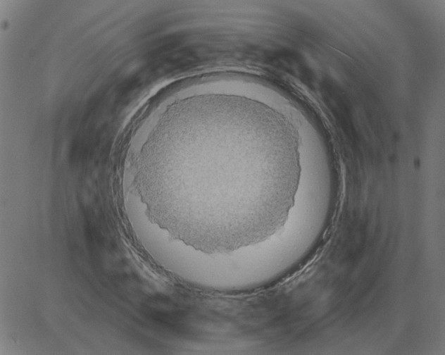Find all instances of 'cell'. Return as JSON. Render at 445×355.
I'll list each match as a JSON object with an SVG mask.
<instances>
[{"mask_svg": "<svg viewBox=\"0 0 445 355\" xmlns=\"http://www.w3.org/2000/svg\"><path fill=\"white\" fill-rule=\"evenodd\" d=\"M132 166L147 220L207 254L259 244L284 226L301 177L299 137L281 113L234 95L178 99Z\"/></svg>", "mask_w": 445, "mask_h": 355, "instance_id": "obj_1", "label": "cell"}]
</instances>
